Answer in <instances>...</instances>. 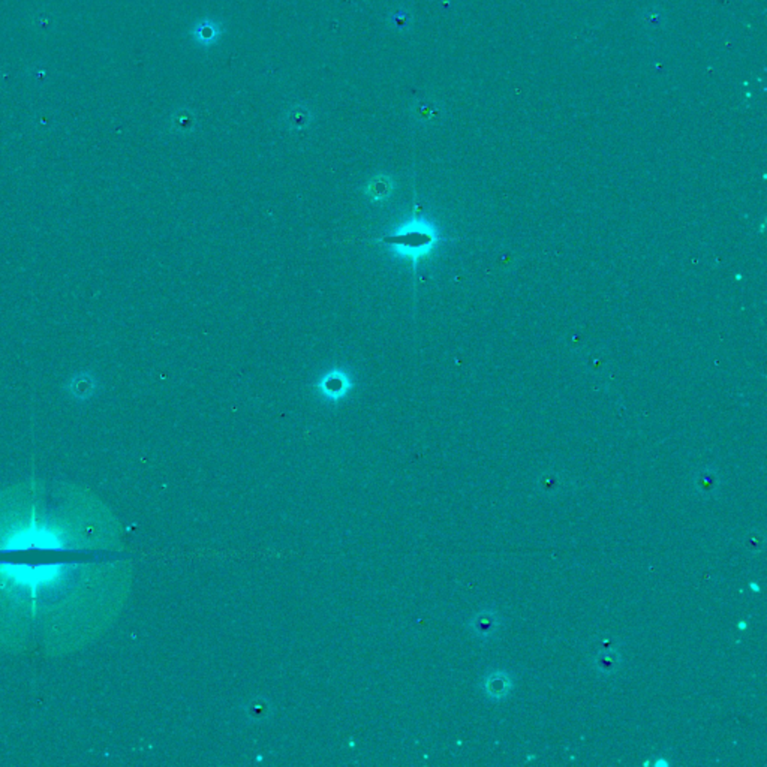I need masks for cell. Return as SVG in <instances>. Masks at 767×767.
Segmentation results:
<instances>
[{
	"label": "cell",
	"instance_id": "cell-1",
	"mask_svg": "<svg viewBox=\"0 0 767 767\" xmlns=\"http://www.w3.org/2000/svg\"><path fill=\"white\" fill-rule=\"evenodd\" d=\"M387 246L403 256H409V260H417L418 256L428 254L429 249L434 243V234L430 231L428 224L423 221H416L414 224L405 225L395 234L387 238Z\"/></svg>",
	"mask_w": 767,
	"mask_h": 767
},
{
	"label": "cell",
	"instance_id": "cell-2",
	"mask_svg": "<svg viewBox=\"0 0 767 767\" xmlns=\"http://www.w3.org/2000/svg\"><path fill=\"white\" fill-rule=\"evenodd\" d=\"M65 390L72 399L78 402H86L96 395L98 379L92 372L81 370L68 379Z\"/></svg>",
	"mask_w": 767,
	"mask_h": 767
},
{
	"label": "cell",
	"instance_id": "cell-3",
	"mask_svg": "<svg viewBox=\"0 0 767 767\" xmlns=\"http://www.w3.org/2000/svg\"><path fill=\"white\" fill-rule=\"evenodd\" d=\"M513 688V680L504 670H493L487 673L483 680V691L487 699L493 701L504 700Z\"/></svg>",
	"mask_w": 767,
	"mask_h": 767
},
{
	"label": "cell",
	"instance_id": "cell-4",
	"mask_svg": "<svg viewBox=\"0 0 767 767\" xmlns=\"http://www.w3.org/2000/svg\"><path fill=\"white\" fill-rule=\"evenodd\" d=\"M224 34L222 24L213 18H203L191 29V38L196 45L209 48L221 39Z\"/></svg>",
	"mask_w": 767,
	"mask_h": 767
},
{
	"label": "cell",
	"instance_id": "cell-5",
	"mask_svg": "<svg viewBox=\"0 0 767 767\" xmlns=\"http://www.w3.org/2000/svg\"><path fill=\"white\" fill-rule=\"evenodd\" d=\"M501 627V618L493 608H485L476 613L471 622L469 628L474 634L481 640L492 638Z\"/></svg>",
	"mask_w": 767,
	"mask_h": 767
},
{
	"label": "cell",
	"instance_id": "cell-6",
	"mask_svg": "<svg viewBox=\"0 0 767 767\" xmlns=\"http://www.w3.org/2000/svg\"><path fill=\"white\" fill-rule=\"evenodd\" d=\"M321 393L331 400H339L344 397L351 388V381L342 370L330 372L327 377L321 379L318 384Z\"/></svg>",
	"mask_w": 767,
	"mask_h": 767
},
{
	"label": "cell",
	"instance_id": "cell-7",
	"mask_svg": "<svg viewBox=\"0 0 767 767\" xmlns=\"http://www.w3.org/2000/svg\"><path fill=\"white\" fill-rule=\"evenodd\" d=\"M694 489H696L697 495L703 497H710L717 495L721 489L719 475L712 469L700 471L696 475V479H694Z\"/></svg>",
	"mask_w": 767,
	"mask_h": 767
},
{
	"label": "cell",
	"instance_id": "cell-8",
	"mask_svg": "<svg viewBox=\"0 0 767 767\" xmlns=\"http://www.w3.org/2000/svg\"><path fill=\"white\" fill-rule=\"evenodd\" d=\"M620 654L616 649H607L599 652V654L594 659L595 670L603 676H611L619 670L620 667Z\"/></svg>",
	"mask_w": 767,
	"mask_h": 767
},
{
	"label": "cell",
	"instance_id": "cell-9",
	"mask_svg": "<svg viewBox=\"0 0 767 767\" xmlns=\"http://www.w3.org/2000/svg\"><path fill=\"white\" fill-rule=\"evenodd\" d=\"M312 120H314L312 111H310V108H307L306 105H302V103L293 105L285 114V122L288 124V128L293 131H303L309 128V124L312 123Z\"/></svg>",
	"mask_w": 767,
	"mask_h": 767
},
{
	"label": "cell",
	"instance_id": "cell-10",
	"mask_svg": "<svg viewBox=\"0 0 767 767\" xmlns=\"http://www.w3.org/2000/svg\"><path fill=\"white\" fill-rule=\"evenodd\" d=\"M393 189H395V184H393V179L390 175H377V177H373L366 186V193L372 200L381 201V200H387L391 195Z\"/></svg>",
	"mask_w": 767,
	"mask_h": 767
},
{
	"label": "cell",
	"instance_id": "cell-11",
	"mask_svg": "<svg viewBox=\"0 0 767 767\" xmlns=\"http://www.w3.org/2000/svg\"><path fill=\"white\" fill-rule=\"evenodd\" d=\"M195 123H196V119L192 111L180 110L174 114V117L171 120V126L174 131L186 133V132H191L195 128Z\"/></svg>",
	"mask_w": 767,
	"mask_h": 767
},
{
	"label": "cell",
	"instance_id": "cell-12",
	"mask_svg": "<svg viewBox=\"0 0 767 767\" xmlns=\"http://www.w3.org/2000/svg\"><path fill=\"white\" fill-rule=\"evenodd\" d=\"M414 18L411 13L405 8H399L396 11H391L388 15V24L390 27L396 29L397 32H405L412 26Z\"/></svg>",
	"mask_w": 767,
	"mask_h": 767
},
{
	"label": "cell",
	"instance_id": "cell-13",
	"mask_svg": "<svg viewBox=\"0 0 767 767\" xmlns=\"http://www.w3.org/2000/svg\"><path fill=\"white\" fill-rule=\"evenodd\" d=\"M538 490L543 495H556L562 490V480L555 474H546L538 480Z\"/></svg>",
	"mask_w": 767,
	"mask_h": 767
},
{
	"label": "cell",
	"instance_id": "cell-14",
	"mask_svg": "<svg viewBox=\"0 0 767 767\" xmlns=\"http://www.w3.org/2000/svg\"><path fill=\"white\" fill-rule=\"evenodd\" d=\"M416 112H417V116H418L420 119H423V120H424V119H430V116L434 112V107H433V105H429V103H424V102H423V103H420V105L416 107Z\"/></svg>",
	"mask_w": 767,
	"mask_h": 767
}]
</instances>
